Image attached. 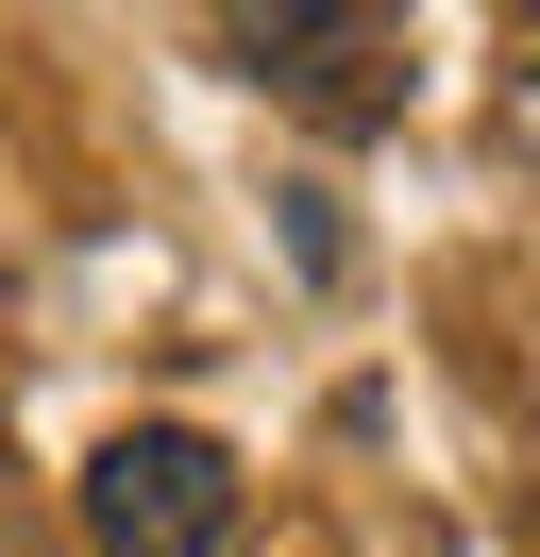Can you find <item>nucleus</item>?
Masks as SVG:
<instances>
[{"instance_id": "f03ea898", "label": "nucleus", "mask_w": 540, "mask_h": 557, "mask_svg": "<svg viewBox=\"0 0 540 557\" xmlns=\"http://www.w3.org/2000/svg\"><path fill=\"white\" fill-rule=\"evenodd\" d=\"M85 541L101 557H220L236 541V456L202 422H119L85 456Z\"/></svg>"}, {"instance_id": "f257e3e1", "label": "nucleus", "mask_w": 540, "mask_h": 557, "mask_svg": "<svg viewBox=\"0 0 540 557\" xmlns=\"http://www.w3.org/2000/svg\"><path fill=\"white\" fill-rule=\"evenodd\" d=\"M220 51L270 85V102H304L321 136H389V119H405V17H371V0H287V17H220Z\"/></svg>"}]
</instances>
